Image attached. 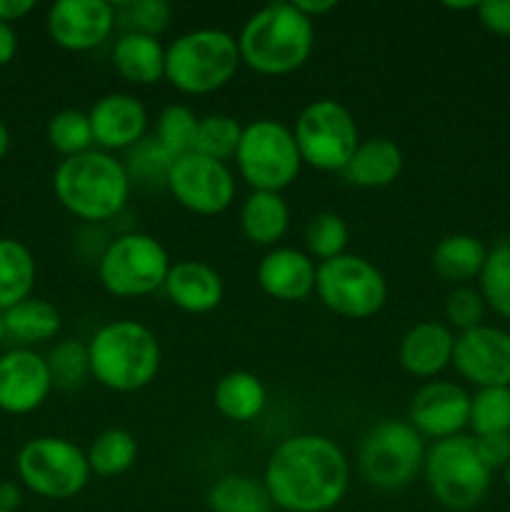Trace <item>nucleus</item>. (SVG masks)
Wrapping results in <instances>:
<instances>
[{
    "label": "nucleus",
    "instance_id": "f257e3e1",
    "mask_svg": "<svg viewBox=\"0 0 510 512\" xmlns=\"http://www.w3.org/2000/svg\"><path fill=\"white\" fill-rule=\"evenodd\" d=\"M263 485L275 508L285 512H328L343 503L350 463L325 435H290L270 453Z\"/></svg>",
    "mask_w": 510,
    "mask_h": 512
},
{
    "label": "nucleus",
    "instance_id": "f03ea898",
    "mask_svg": "<svg viewBox=\"0 0 510 512\" xmlns=\"http://www.w3.org/2000/svg\"><path fill=\"white\" fill-rule=\"evenodd\" d=\"M315 48V25L295 3H273L248 18L238 35L243 65L260 75H288L308 63Z\"/></svg>",
    "mask_w": 510,
    "mask_h": 512
},
{
    "label": "nucleus",
    "instance_id": "7ed1b4c3",
    "mask_svg": "<svg viewBox=\"0 0 510 512\" xmlns=\"http://www.w3.org/2000/svg\"><path fill=\"white\" fill-rule=\"evenodd\" d=\"M130 185L125 163L98 148L65 158L53 173L58 203L88 223L115 218L128 203Z\"/></svg>",
    "mask_w": 510,
    "mask_h": 512
},
{
    "label": "nucleus",
    "instance_id": "20e7f679",
    "mask_svg": "<svg viewBox=\"0 0 510 512\" xmlns=\"http://www.w3.org/2000/svg\"><path fill=\"white\" fill-rule=\"evenodd\" d=\"M90 375L113 393H135L158 378L160 343L138 320H113L93 333L88 343Z\"/></svg>",
    "mask_w": 510,
    "mask_h": 512
},
{
    "label": "nucleus",
    "instance_id": "39448f33",
    "mask_svg": "<svg viewBox=\"0 0 510 512\" xmlns=\"http://www.w3.org/2000/svg\"><path fill=\"white\" fill-rule=\"evenodd\" d=\"M240 65L238 38L218 28L190 30L165 48V80L185 95H208L225 88Z\"/></svg>",
    "mask_w": 510,
    "mask_h": 512
},
{
    "label": "nucleus",
    "instance_id": "423d86ee",
    "mask_svg": "<svg viewBox=\"0 0 510 512\" xmlns=\"http://www.w3.org/2000/svg\"><path fill=\"white\" fill-rule=\"evenodd\" d=\"M425 483L443 508L465 512L483 503L493 470L480 460L475 440L465 435L438 440L425 450Z\"/></svg>",
    "mask_w": 510,
    "mask_h": 512
},
{
    "label": "nucleus",
    "instance_id": "0eeeda50",
    "mask_svg": "<svg viewBox=\"0 0 510 512\" xmlns=\"http://www.w3.org/2000/svg\"><path fill=\"white\" fill-rule=\"evenodd\" d=\"M235 165L250 190L283 193L298 180L303 158L288 125L273 118H260L243 128V138L235 150Z\"/></svg>",
    "mask_w": 510,
    "mask_h": 512
},
{
    "label": "nucleus",
    "instance_id": "6e6552de",
    "mask_svg": "<svg viewBox=\"0 0 510 512\" xmlns=\"http://www.w3.org/2000/svg\"><path fill=\"white\" fill-rule=\"evenodd\" d=\"M170 255L148 233H123L103 250L98 280L113 298L138 300L163 288L170 273Z\"/></svg>",
    "mask_w": 510,
    "mask_h": 512
},
{
    "label": "nucleus",
    "instance_id": "1a4fd4ad",
    "mask_svg": "<svg viewBox=\"0 0 510 512\" xmlns=\"http://www.w3.org/2000/svg\"><path fill=\"white\" fill-rule=\"evenodd\" d=\"M293 135L303 163L323 173H343L360 145L353 113L330 98L305 105L295 120Z\"/></svg>",
    "mask_w": 510,
    "mask_h": 512
},
{
    "label": "nucleus",
    "instance_id": "9d476101",
    "mask_svg": "<svg viewBox=\"0 0 510 512\" xmlns=\"http://www.w3.org/2000/svg\"><path fill=\"white\" fill-rule=\"evenodd\" d=\"M15 468L20 483L45 500L75 498L83 493L93 475L83 450L68 438H55V435L28 440L15 458Z\"/></svg>",
    "mask_w": 510,
    "mask_h": 512
},
{
    "label": "nucleus",
    "instance_id": "9b49d317",
    "mask_svg": "<svg viewBox=\"0 0 510 512\" xmlns=\"http://www.w3.org/2000/svg\"><path fill=\"white\" fill-rule=\"evenodd\" d=\"M425 443L403 420H383L365 433L358 450L360 475L378 490H400L423 470Z\"/></svg>",
    "mask_w": 510,
    "mask_h": 512
},
{
    "label": "nucleus",
    "instance_id": "f8f14e48",
    "mask_svg": "<svg viewBox=\"0 0 510 512\" xmlns=\"http://www.w3.org/2000/svg\"><path fill=\"white\" fill-rule=\"evenodd\" d=\"M315 295L330 313L348 320H365L383 310L388 283L370 260L345 253L318 265Z\"/></svg>",
    "mask_w": 510,
    "mask_h": 512
},
{
    "label": "nucleus",
    "instance_id": "ddd939ff",
    "mask_svg": "<svg viewBox=\"0 0 510 512\" xmlns=\"http://www.w3.org/2000/svg\"><path fill=\"white\" fill-rule=\"evenodd\" d=\"M165 188L195 215H220L235 200V178L228 165L198 153L175 160Z\"/></svg>",
    "mask_w": 510,
    "mask_h": 512
},
{
    "label": "nucleus",
    "instance_id": "4468645a",
    "mask_svg": "<svg viewBox=\"0 0 510 512\" xmlns=\"http://www.w3.org/2000/svg\"><path fill=\"white\" fill-rule=\"evenodd\" d=\"M453 365L468 383L480 388H510V333L478 325L455 338Z\"/></svg>",
    "mask_w": 510,
    "mask_h": 512
},
{
    "label": "nucleus",
    "instance_id": "2eb2a0df",
    "mask_svg": "<svg viewBox=\"0 0 510 512\" xmlns=\"http://www.w3.org/2000/svg\"><path fill=\"white\" fill-rule=\"evenodd\" d=\"M48 35L58 48L88 53L115 28V5L108 0H58L50 5Z\"/></svg>",
    "mask_w": 510,
    "mask_h": 512
},
{
    "label": "nucleus",
    "instance_id": "dca6fc26",
    "mask_svg": "<svg viewBox=\"0 0 510 512\" xmlns=\"http://www.w3.org/2000/svg\"><path fill=\"white\" fill-rule=\"evenodd\" d=\"M470 420V395L460 385L433 380L410 400L408 423L420 438L448 440L463 433Z\"/></svg>",
    "mask_w": 510,
    "mask_h": 512
},
{
    "label": "nucleus",
    "instance_id": "f3484780",
    "mask_svg": "<svg viewBox=\"0 0 510 512\" xmlns=\"http://www.w3.org/2000/svg\"><path fill=\"white\" fill-rule=\"evenodd\" d=\"M53 390L48 363L30 348H15L0 355V410L28 415L48 400Z\"/></svg>",
    "mask_w": 510,
    "mask_h": 512
},
{
    "label": "nucleus",
    "instance_id": "a211bd4d",
    "mask_svg": "<svg viewBox=\"0 0 510 512\" xmlns=\"http://www.w3.org/2000/svg\"><path fill=\"white\" fill-rule=\"evenodd\" d=\"M93 140L100 150H130L145 138L148 110L135 95L108 93L88 113Z\"/></svg>",
    "mask_w": 510,
    "mask_h": 512
},
{
    "label": "nucleus",
    "instance_id": "6ab92c4d",
    "mask_svg": "<svg viewBox=\"0 0 510 512\" xmlns=\"http://www.w3.org/2000/svg\"><path fill=\"white\" fill-rule=\"evenodd\" d=\"M318 265L308 253L295 248H273L263 255L255 270L260 290L280 303H300L315 293Z\"/></svg>",
    "mask_w": 510,
    "mask_h": 512
},
{
    "label": "nucleus",
    "instance_id": "aec40b11",
    "mask_svg": "<svg viewBox=\"0 0 510 512\" xmlns=\"http://www.w3.org/2000/svg\"><path fill=\"white\" fill-rule=\"evenodd\" d=\"M175 308L190 315H205L223 303L225 285L218 270L203 260H180L170 265L163 285Z\"/></svg>",
    "mask_w": 510,
    "mask_h": 512
},
{
    "label": "nucleus",
    "instance_id": "412c9836",
    "mask_svg": "<svg viewBox=\"0 0 510 512\" xmlns=\"http://www.w3.org/2000/svg\"><path fill=\"white\" fill-rule=\"evenodd\" d=\"M455 335L443 323H418L403 335L398 360L413 378H435L453 365Z\"/></svg>",
    "mask_w": 510,
    "mask_h": 512
},
{
    "label": "nucleus",
    "instance_id": "4be33fe9",
    "mask_svg": "<svg viewBox=\"0 0 510 512\" xmlns=\"http://www.w3.org/2000/svg\"><path fill=\"white\" fill-rule=\"evenodd\" d=\"M403 173V150L388 138H370L358 145L343 170L345 180L355 188H388Z\"/></svg>",
    "mask_w": 510,
    "mask_h": 512
},
{
    "label": "nucleus",
    "instance_id": "5701e85b",
    "mask_svg": "<svg viewBox=\"0 0 510 512\" xmlns=\"http://www.w3.org/2000/svg\"><path fill=\"white\" fill-rule=\"evenodd\" d=\"M113 68L130 85L160 83L165 78V48L153 35L123 33L113 45Z\"/></svg>",
    "mask_w": 510,
    "mask_h": 512
},
{
    "label": "nucleus",
    "instance_id": "b1692460",
    "mask_svg": "<svg viewBox=\"0 0 510 512\" xmlns=\"http://www.w3.org/2000/svg\"><path fill=\"white\" fill-rule=\"evenodd\" d=\"M265 403H268V390L263 380L248 370L225 373L215 383L213 405L230 423H250L263 413Z\"/></svg>",
    "mask_w": 510,
    "mask_h": 512
},
{
    "label": "nucleus",
    "instance_id": "393cba45",
    "mask_svg": "<svg viewBox=\"0 0 510 512\" xmlns=\"http://www.w3.org/2000/svg\"><path fill=\"white\" fill-rule=\"evenodd\" d=\"M290 225V208L280 193L253 190L240 208V230L253 245L273 248Z\"/></svg>",
    "mask_w": 510,
    "mask_h": 512
},
{
    "label": "nucleus",
    "instance_id": "a878e982",
    "mask_svg": "<svg viewBox=\"0 0 510 512\" xmlns=\"http://www.w3.org/2000/svg\"><path fill=\"white\" fill-rule=\"evenodd\" d=\"M485 258H488V250L475 235L455 233L435 245L430 263H433L438 278L458 288V285H468V280L478 278Z\"/></svg>",
    "mask_w": 510,
    "mask_h": 512
},
{
    "label": "nucleus",
    "instance_id": "bb28decb",
    "mask_svg": "<svg viewBox=\"0 0 510 512\" xmlns=\"http://www.w3.org/2000/svg\"><path fill=\"white\" fill-rule=\"evenodd\" d=\"M35 258L25 243L0 238V313L30 298L35 288Z\"/></svg>",
    "mask_w": 510,
    "mask_h": 512
},
{
    "label": "nucleus",
    "instance_id": "cd10ccee",
    "mask_svg": "<svg viewBox=\"0 0 510 512\" xmlns=\"http://www.w3.org/2000/svg\"><path fill=\"white\" fill-rule=\"evenodd\" d=\"M5 335L15 338L23 345H38L53 340L63 328L60 310L43 298H33L18 303L15 308L3 313Z\"/></svg>",
    "mask_w": 510,
    "mask_h": 512
},
{
    "label": "nucleus",
    "instance_id": "c85d7f7f",
    "mask_svg": "<svg viewBox=\"0 0 510 512\" xmlns=\"http://www.w3.org/2000/svg\"><path fill=\"white\" fill-rule=\"evenodd\" d=\"M205 503L210 512H273L275 508L263 480L238 473L215 480L205 495Z\"/></svg>",
    "mask_w": 510,
    "mask_h": 512
},
{
    "label": "nucleus",
    "instance_id": "c756f323",
    "mask_svg": "<svg viewBox=\"0 0 510 512\" xmlns=\"http://www.w3.org/2000/svg\"><path fill=\"white\" fill-rule=\"evenodd\" d=\"M90 473L98 478H120L138 460V440L123 428H108L85 450Z\"/></svg>",
    "mask_w": 510,
    "mask_h": 512
},
{
    "label": "nucleus",
    "instance_id": "7c9ffc66",
    "mask_svg": "<svg viewBox=\"0 0 510 512\" xmlns=\"http://www.w3.org/2000/svg\"><path fill=\"white\" fill-rule=\"evenodd\" d=\"M240 138H243V125H240L233 115H205V118L198 120L193 153L225 163L228 158H235Z\"/></svg>",
    "mask_w": 510,
    "mask_h": 512
},
{
    "label": "nucleus",
    "instance_id": "2f4dec72",
    "mask_svg": "<svg viewBox=\"0 0 510 512\" xmlns=\"http://www.w3.org/2000/svg\"><path fill=\"white\" fill-rule=\"evenodd\" d=\"M478 290L490 310L510 320V243H500L488 250L478 275Z\"/></svg>",
    "mask_w": 510,
    "mask_h": 512
},
{
    "label": "nucleus",
    "instance_id": "473e14b6",
    "mask_svg": "<svg viewBox=\"0 0 510 512\" xmlns=\"http://www.w3.org/2000/svg\"><path fill=\"white\" fill-rule=\"evenodd\" d=\"M475 438L510 433V388H480L470 395V420Z\"/></svg>",
    "mask_w": 510,
    "mask_h": 512
},
{
    "label": "nucleus",
    "instance_id": "72a5a7b5",
    "mask_svg": "<svg viewBox=\"0 0 510 512\" xmlns=\"http://www.w3.org/2000/svg\"><path fill=\"white\" fill-rule=\"evenodd\" d=\"M198 120L188 105H168L163 113L158 115V125H155V135L160 148L170 155L173 160L183 158V155L195 150V133H198Z\"/></svg>",
    "mask_w": 510,
    "mask_h": 512
},
{
    "label": "nucleus",
    "instance_id": "f704fd0d",
    "mask_svg": "<svg viewBox=\"0 0 510 512\" xmlns=\"http://www.w3.org/2000/svg\"><path fill=\"white\" fill-rule=\"evenodd\" d=\"M48 143L58 150L65 158L73 155L88 153L93 150V128H90V118L83 110H60L48 120Z\"/></svg>",
    "mask_w": 510,
    "mask_h": 512
},
{
    "label": "nucleus",
    "instance_id": "c9c22d12",
    "mask_svg": "<svg viewBox=\"0 0 510 512\" xmlns=\"http://www.w3.org/2000/svg\"><path fill=\"white\" fill-rule=\"evenodd\" d=\"M348 240V223L338 213L325 210V213L313 215L310 223L305 225V248H308L310 258H318L320 263L345 255Z\"/></svg>",
    "mask_w": 510,
    "mask_h": 512
},
{
    "label": "nucleus",
    "instance_id": "e433bc0d",
    "mask_svg": "<svg viewBox=\"0 0 510 512\" xmlns=\"http://www.w3.org/2000/svg\"><path fill=\"white\" fill-rule=\"evenodd\" d=\"M45 363H48L50 378H53V388H80L90 375L88 345L78 343V340H63V343H58L50 350Z\"/></svg>",
    "mask_w": 510,
    "mask_h": 512
},
{
    "label": "nucleus",
    "instance_id": "4c0bfd02",
    "mask_svg": "<svg viewBox=\"0 0 510 512\" xmlns=\"http://www.w3.org/2000/svg\"><path fill=\"white\" fill-rule=\"evenodd\" d=\"M170 18H173V10L165 0H125L115 5V25H123L125 33L158 38L168 30Z\"/></svg>",
    "mask_w": 510,
    "mask_h": 512
},
{
    "label": "nucleus",
    "instance_id": "58836bf2",
    "mask_svg": "<svg viewBox=\"0 0 510 512\" xmlns=\"http://www.w3.org/2000/svg\"><path fill=\"white\" fill-rule=\"evenodd\" d=\"M175 160L165 153L155 138H143L138 145L128 150V163L125 170L130 175V183L138 185H165L168 183V173L173 168Z\"/></svg>",
    "mask_w": 510,
    "mask_h": 512
},
{
    "label": "nucleus",
    "instance_id": "ea45409f",
    "mask_svg": "<svg viewBox=\"0 0 510 512\" xmlns=\"http://www.w3.org/2000/svg\"><path fill=\"white\" fill-rule=\"evenodd\" d=\"M485 308H488V305H485L480 290L470 288V285H458V288L445 298V320H448L453 328H458L460 333H465V330H473L478 328V325H483Z\"/></svg>",
    "mask_w": 510,
    "mask_h": 512
},
{
    "label": "nucleus",
    "instance_id": "a19ab883",
    "mask_svg": "<svg viewBox=\"0 0 510 512\" xmlns=\"http://www.w3.org/2000/svg\"><path fill=\"white\" fill-rule=\"evenodd\" d=\"M483 28L500 38H510V0H483L475 8Z\"/></svg>",
    "mask_w": 510,
    "mask_h": 512
},
{
    "label": "nucleus",
    "instance_id": "79ce46f5",
    "mask_svg": "<svg viewBox=\"0 0 510 512\" xmlns=\"http://www.w3.org/2000/svg\"><path fill=\"white\" fill-rule=\"evenodd\" d=\"M473 440H475V450H478L480 460H483L490 470L508 468L510 465V433L485 435V438H473Z\"/></svg>",
    "mask_w": 510,
    "mask_h": 512
},
{
    "label": "nucleus",
    "instance_id": "37998d69",
    "mask_svg": "<svg viewBox=\"0 0 510 512\" xmlns=\"http://www.w3.org/2000/svg\"><path fill=\"white\" fill-rule=\"evenodd\" d=\"M35 8L33 0H0V23L13 25Z\"/></svg>",
    "mask_w": 510,
    "mask_h": 512
},
{
    "label": "nucleus",
    "instance_id": "c03bdc74",
    "mask_svg": "<svg viewBox=\"0 0 510 512\" xmlns=\"http://www.w3.org/2000/svg\"><path fill=\"white\" fill-rule=\"evenodd\" d=\"M18 53V35H15L13 25L0 23V68L8 65Z\"/></svg>",
    "mask_w": 510,
    "mask_h": 512
},
{
    "label": "nucleus",
    "instance_id": "a18cd8bd",
    "mask_svg": "<svg viewBox=\"0 0 510 512\" xmlns=\"http://www.w3.org/2000/svg\"><path fill=\"white\" fill-rule=\"evenodd\" d=\"M23 503V490H20L18 483H0V510L3 512H15Z\"/></svg>",
    "mask_w": 510,
    "mask_h": 512
},
{
    "label": "nucleus",
    "instance_id": "49530a36",
    "mask_svg": "<svg viewBox=\"0 0 510 512\" xmlns=\"http://www.w3.org/2000/svg\"><path fill=\"white\" fill-rule=\"evenodd\" d=\"M293 3H295V8H298L300 13L310 20H318L320 15L335 10V0H293Z\"/></svg>",
    "mask_w": 510,
    "mask_h": 512
},
{
    "label": "nucleus",
    "instance_id": "de8ad7c7",
    "mask_svg": "<svg viewBox=\"0 0 510 512\" xmlns=\"http://www.w3.org/2000/svg\"><path fill=\"white\" fill-rule=\"evenodd\" d=\"M8 150H10V130H8V125L0 120V160L8 155Z\"/></svg>",
    "mask_w": 510,
    "mask_h": 512
},
{
    "label": "nucleus",
    "instance_id": "09e8293b",
    "mask_svg": "<svg viewBox=\"0 0 510 512\" xmlns=\"http://www.w3.org/2000/svg\"><path fill=\"white\" fill-rule=\"evenodd\" d=\"M445 8L448 10H475L478 8V3H475V0H470V3H445Z\"/></svg>",
    "mask_w": 510,
    "mask_h": 512
},
{
    "label": "nucleus",
    "instance_id": "8fccbe9b",
    "mask_svg": "<svg viewBox=\"0 0 510 512\" xmlns=\"http://www.w3.org/2000/svg\"><path fill=\"white\" fill-rule=\"evenodd\" d=\"M5 340V323H3V313H0V343Z\"/></svg>",
    "mask_w": 510,
    "mask_h": 512
},
{
    "label": "nucleus",
    "instance_id": "3c124183",
    "mask_svg": "<svg viewBox=\"0 0 510 512\" xmlns=\"http://www.w3.org/2000/svg\"><path fill=\"white\" fill-rule=\"evenodd\" d=\"M505 485H508V488H510V465H508V468H505Z\"/></svg>",
    "mask_w": 510,
    "mask_h": 512
},
{
    "label": "nucleus",
    "instance_id": "603ef678",
    "mask_svg": "<svg viewBox=\"0 0 510 512\" xmlns=\"http://www.w3.org/2000/svg\"><path fill=\"white\" fill-rule=\"evenodd\" d=\"M0 512H3V510H0Z\"/></svg>",
    "mask_w": 510,
    "mask_h": 512
}]
</instances>
